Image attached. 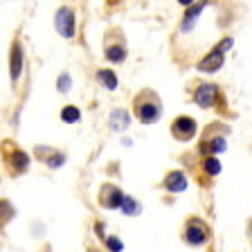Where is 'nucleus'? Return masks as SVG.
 Here are the masks:
<instances>
[{
  "label": "nucleus",
  "instance_id": "7",
  "mask_svg": "<svg viewBox=\"0 0 252 252\" xmlns=\"http://www.w3.org/2000/svg\"><path fill=\"white\" fill-rule=\"evenodd\" d=\"M158 115H160V108H158V104H151V101L137 104V117H140V122H144V124H151V122L158 120Z\"/></svg>",
  "mask_w": 252,
  "mask_h": 252
},
{
  "label": "nucleus",
  "instance_id": "11",
  "mask_svg": "<svg viewBox=\"0 0 252 252\" xmlns=\"http://www.w3.org/2000/svg\"><path fill=\"white\" fill-rule=\"evenodd\" d=\"M79 117H81V113H79L77 106H65V108L61 110V120L65 122V124H72V122H79Z\"/></svg>",
  "mask_w": 252,
  "mask_h": 252
},
{
  "label": "nucleus",
  "instance_id": "14",
  "mask_svg": "<svg viewBox=\"0 0 252 252\" xmlns=\"http://www.w3.org/2000/svg\"><path fill=\"white\" fill-rule=\"evenodd\" d=\"M205 171L210 173V176H216V173L220 171V162L216 158H207V160H205Z\"/></svg>",
  "mask_w": 252,
  "mask_h": 252
},
{
  "label": "nucleus",
  "instance_id": "16",
  "mask_svg": "<svg viewBox=\"0 0 252 252\" xmlns=\"http://www.w3.org/2000/svg\"><path fill=\"white\" fill-rule=\"evenodd\" d=\"M203 7H205V2H198V7H191V9L187 11V16H185V27H189L191 25V21H194L196 16L203 11Z\"/></svg>",
  "mask_w": 252,
  "mask_h": 252
},
{
  "label": "nucleus",
  "instance_id": "4",
  "mask_svg": "<svg viewBox=\"0 0 252 252\" xmlns=\"http://www.w3.org/2000/svg\"><path fill=\"white\" fill-rule=\"evenodd\" d=\"M196 133V122L189 120V117H178L173 122V135L180 137V140H189V137Z\"/></svg>",
  "mask_w": 252,
  "mask_h": 252
},
{
  "label": "nucleus",
  "instance_id": "17",
  "mask_svg": "<svg viewBox=\"0 0 252 252\" xmlns=\"http://www.w3.org/2000/svg\"><path fill=\"white\" fill-rule=\"evenodd\" d=\"M124 124H128V117L124 115V110H115V115H113V126H115V128H122Z\"/></svg>",
  "mask_w": 252,
  "mask_h": 252
},
{
  "label": "nucleus",
  "instance_id": "20",
  "mask_svg": "<svg viewBox=\"0 0 252 252\" xmlns=\"http://www.w3.org/2000/svg\"><path fill=\"white\" fill-rule=\"evenodd\" d=\"M68 88H70V77H68V74H61V79H59V90H61V93H65Z\"/></svg>",
  "mask_w": 252,
  "mask_h": 252
},
{
  "label": "nucleus",
  "instance_id": "6",
  "mask_svg": "<svg viewBox=\"0 0 252 252\" xmlns=\"http://www.w3.org/2000/svg\"><path fill=\"white\" fill-rule=\"evenodd\" d=\"M122 200H124V196H122V191L117 187H113V185L104 187V191H101V205H104V207H108V210L120 207Z\"/></svg>",
  "mask_w": 252,
  "mask_h": 252
},
{
  "label": "nucleus",
  "instance_id": "22",
  "mask_svg": "<svg viewBox=\"0 0 252 252\" xmlns=\"http://www.w3.org/2000/svg\"><path fill=\"white\" fill-rule=\"evenodd\" d=\"M180 5H191V2H194V0H178Z\"/></svg>",
  "mask_w": 252,
  "mask_h": 252
},
{
  "label": "nucleus",
  "instance_id": "15",
  "mask_svg": "<svg viewBox=\"0 0 252 252\" xmlns=\"http://www.w3.org/2000/svg\"><path fill=\"white\" fill-rule=\"evenodd\" d=\"M120 207L126 212V214H137V203L133 198H128V196H124V200H122Z\"/></svg>",
  "mask_w": 252,
  "mask_h": 252
},
{
  "label": "nucleus",
  "instance_id": "3",
  "mask_svg": "<svg viewBox=\"0 0 252 252\" xmlns=\"http://www.w3.org/2000/svg\"><path fill=\"white\" fill-rule=\"evenodd\" d=\"M23 72V47L21 43H14L11 45V54H9V74H11V81H18Z\"/></svg>",
  "mask_w": 252,
  "mask_h": 252
},
{
  "label": "nucleus",
  "instance_id": "13",
  "mask_svg": "<svg viewBox=\"0 0 252 252\" xmlns=\"http://www.w3.org/2000/svg\"><path fill=\"white\" fill-rule=\"evenodd\" d=\"M11 162H14V167L18 169V171H25L27 169V162H30V160H27V156L23 151H16L14 153V160H11Z\"/></svg>",
  "mask_w": 252,
  "mask_h": 252
},
{
  "label": "nucleus",
  "instance_id": "21",
  "mask_svg": "<svg viewBox=\"0 0 252 252\" xmlns=\"http://www.w3.org/2000/svg\"><path fill=\"white\" fill-rule=\"evenodd\" d=\"M61 162H63V156H57L50 160V167H57V164H61Z\"/></svg>",
  "mask_w": 252,
  "mask_h": 252
},
{
  "label": "nucleus",
  "instance_id": "19",
  "mask_svg": "<svg viewBox=\"0 0 252 252\" xmlns=\"http://www.w3.org/2000/svg\"><path fill=\"white\" fill-rule=\"evenodd\" d=\"M212 151L214 153H220V151H225V140L223 137H216V140H212Z\"/></svg>",
  "mask_w": 252,
  "mask_h": 252
},
{
  "label": "nucleus",
  "instance_id": "8",
  "mask_svg": "<svg viewBox=\"0 0 252 252\" xmlns=\"http://www.w3.org/2000/svg\"><path fill=\"white\" fill-rule=\"evenodd\" d=\"M164 187H167L169 191H173V194L185 191V187H187V178H185V173H180V171L167 173V178H164Z\"/></svg>",
  "mask_w": 252,
  "mask_h": 252
},
{
  "label": "nucleus",
  "instance_id": "12",
  "mask_svg": "<svg viewBox=\"0 0 252 252\" xmlns=\"http://www.w3.org/2000/svg\"><path fill=\"white\" fill-rule=\"evenodd\" d=\"M124 57H126V52H124V47H122V45L106 47V59H110V61L120 63V61H124Z\"/></svg>",
  "mask_w": 252,
  "mask_h": 252
},
{
  "label": "nucleus",
  "instance_id": "9",
  "mask_svg": "<svg viewBox=\"0 0 252 252\" xmlns=\"http://www.w3.org/2000/svg\"><path fill=\"white\" fill-rule=\"evenodd\" d=\"M185 236H187V241L191 243V246H200V243H205V239H207L205 230L198 225H189L187 232H185Z\"/></svg>",
  "mask_w": 252,
  "mask_h": 252
},
{
  "label": "nucleus",
  "instance_id": "18",
  "mask_svg": "<svg viewBox=\"0 0 252 252\" xmlns=\"http://www.w3.org/2000/svg\"><path fill=\"white\" fill-rule=\"evenodd\" d=\"M106 246H108L110 252H122V241L115 239V236H108V239H106Z\"/></svg>",
  "mask_w": 252,
  "mask_h": 252
},
{
  "label": "nucleus",
  "instance_id": "2",
  "mask_svg": "<svg viewBox=\"0 0 252 252\" xmlns=\"http://www.w3.org/2000/svg\"><path fill=\"white\" fill-rule=\"evenodd\" d=\"M216 94H219V90H216L214 84H203L198 90H196L194 101L200 106V108H210V106H214Z\"/></svg>",
  "mask_w": 252,
  "mask_h": 252
},
{
  "label": "nucleus",
  "instance_id": "1",
  "mask_svg": "<svg viewBox=\"0 0 252 252\" xmlns=\"http://www.w3.org/2000/svg\"><path fill=\"white\" fill-rule=\"evenodd\" d=\"M54 25H57L59 34L63 38H72L74 36V11L70 7H61L54 16Z\"/></svg>",
  "mask_w": 252,
  "mask_h": 252
},
{
  "label": "nucleus",
  "instance_id": "5",
  "mask_svg": "<svg viewBox=\"0 0 252 252\" xmlns=\"http://www.w3.org/2000/svg\"><path fill=\"white\" fill-rule=\"evenodd\" d=\"M220 65H223V52L216 47V50H212V52L198 63V70H203V72H216Z\"/></svg>",
  "mask_w": 252,
  "mask_h": 252
},
{
  "label": "nucleus",
  "instance_id": "10",
  "mask_svg": "<svg viewBox=\"0 0 252 252\" xmlns=\"http://www.w3.org/2000/svg\"><path fill=\"white\" fill-rule=\"evenodd\" d=\"M97 77H99V81L108 90H115L117 88V77H115V72H113V70H99V72H97Z\"/></svg>",
  "mask_w": 252,
  "mask_h": 252
}]
</instances>
